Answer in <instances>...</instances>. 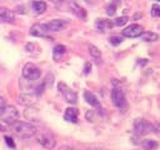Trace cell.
<instances>
[{"mask_svg": "<svg viewBox=\"0 0 160 150\" xmlns=\"http://www.w3.org/2000/svg\"><path fill=\"white\" fill-rule=\"evenodd\" d=\"M128 20H129V18H128V16H120V18L115 19L114 25H116V26H122V25H125V24L128 22Z\"/></svg>", "mask_w": 160, "mask_h": 150, "instance_id": "obj_22", "label": "cell"}, {"mask_svg": "<svg viewBox=\"0 0 160 150\" xmlns=\"http://www.w3.org/2000/svg\"><path fill=\"white\" fill-rule=\"evenodd\" d=\"M30 6H31L32 11H34L35 14H38V15L44 14L45 10H46V2H44V1H39V0H34V1H31Z\"/></svg>", "mask_w": 160, "mask_h": 150, "instance_id": "obj_15", "label": "cell"}, {"mask_svg": "<svg viewBox=\"0 0 160 150\" xmlns=\"http://www.w3.org/2000/svg\"><path fill=\"white\" fill-rule=\"evenodd\" d=\"M59 150H72V149L70 146H68V145H62V146H60Z\"/></svg>", "mask_w": 160, "mask_h": 150, "instance_id": "obj_29", "label": "cell"}, {"mask_svg": "<svg viewBox=\"0 0 160 150\" xmlns=\"http://www.w3.org/2000/svg\"><path fill=\"white\" fill-rule=\"evenodd\" d=\"M90 69H91V66H90V64H89V62H86V64H85V70H84V72H85V74H89V71H90Z\"/></svg>", "mask_w": 160, "mask_h": 150, "instance_id": "obj_27", "label": "cell"}, {"mask_svg": "<svg viewBox=\"0 0 160 150\" xmlns=\"http://www.w3.org/2000/svg\"><path fill=\"white\" fill-rule=\"evenodd\" d=\"M66 24L68 22L65 20H62V19H55V20L49 21L46 24V26H48L49 31H60L66 26Z\"/></svg>", "mask_w": 160, "mask_h": 150, "instance_id": "obj_11", "label": "cell"}, {"mask_svg": "<svg viewBox=\"0 0 160 150\" xmlns=\"http://www.w3.org/2000/svg\"><path fill=\"white\" fill-rule=\"evenodd\" d=\"M5 141H6V144H8L10 148H15V142L12 141V139H11L10 136H5Z\"/></svg>", "mask_w": 160, "mask_h": 150, "instance_id": "obj_26", "label": "cell"}, {"mask_svg": "<svg viewBox=\"0 0 160 150\" xmlns=\"http://www.w3.org/2000/svg\"><path fill=\"white\" fill-rule=\"evenodd\" d=\"M1 129H2V126H1V125H0V130H1Z\"/></svg>", "mask_w": 160, "mask_h": 150, "instance_id": "obj_30", "label": "cell"}, {"mask_svg": "<svg viewBox=\"0 0 160 150\" xmlns=\"http://www.w3.org/2000/svg\"><path fill=\"white\" fill-rule=\"evenodd\" d=\"M49 29L46 26V24H34L31 28H30V34L34 35V36H39V38H44L48 35Z\"/></svg>", "mask_w": 160, "mask_h": 150, "instance_id": "obj_9", "label": "cell"}, {"mask_svg": "<svg viewBox=\"0 0 160 150\" xmlns=\"http://www.w3.org/2000/svg\"><path fill=\"white\" fill-rule=\"evenodd\" d=\"M151 15L155 18H160V5L159 4H154L151 6Z\"/></svg>", "mask_w": 160, "mask_h": 150, "instance_id": "obj_24", "label": "cell"}, {"mask_svg": "<svg viewBox=\"0 0 160 150\" xmlns=\"http://www.w3.org/2000/svg\"><path fill=\"white\" fill-rule=\"evenodd\" d=\"M4 105H5V99H4V98L0 95V109H1Z\"/></svg>", "mask_w": 160, "mask_h": 150, "instance_id": "obj_28", "label": "cell"}, {"mask_svg": "<svg viewBox=\"0 0 160 150\" xmlns=\"http://www.w3.org/2000/svg\"><path fill=\"white\" fill-rule=\"evenodd\" d=\"M0 21L1 22H8V24L14 22L15 21L14 11H10L9 9H0Z\"/></svg>", "mask_w": 160, "mask_h": 150, "instance_id": "obj_13", "label": "cell"}, {"mask_svg": "<svg viewBox=\"0 0 160 150\" xmlns=\"http://www.w3.org/2000/svg\"><path fill=\"white\" fill-rule=\"evenodd\" d=\"M141 145L146 149V150H155V149H158V142L155 141V140H151V139H145V140H142V142H141Z\"/></svg>", "mask_w": 160, "mask_h": 150, "instance_id": "obj_21", "label": "cell"}, {"mask_svg": "<svg viewBox=\"0 0 160 150\" xmlns=\"http://www.w3.org/2000/svg\"><path fill=\"white\" fill-rule=\"evenodd\" d=\"M115 11H116V6H115V4H110V5L108 6V9H106V14L110 15V16L114 15Z\"/></svg>", "mask_w": 160, "mask_h": 150, "instance_id": "obj_25", "label": "cell"}, {"mask_svg": "<svg viewBox=\"0 0 160 150\" xmlns=\"http://www.w3.org/2000/svg\"><path fill=\"white\" fill-rule=\"evenodd\" d=\"M84 98H85V100H86V102L88 104H90L91 106H94V108H100V102H99V100H98V98L92 94V92H90V91H85L84 92Z\"/></svg>", "mask_w": 160, "mask_h": 150, "instance_id": "obj_16", "label": "cell"}, {"mask_svg": "<svg viewBox=\"0 0 160 150\" xmlns=\"http://www.w3.org/2000/svg\"><path fill=\"white\" fill-rule=\"evenodd\" d=\"M58 89H59V91L61 92V95L64 96V99H65L69 104H76V101H78V94H76L71 88H69L65 82L60 81V82L58 84Z\"/></svg>", "mask_w": 160, "mask_h": 150, "instance_id": "obj_4", "label": "cell"}, {"mask_svg": "<svg viewBox=\"0 0 160 150\" xmlns=\"http://www.w3.org/2000/svg\"><path fill=\"white\" fill-rule=\"evenodd\" d=\"M152 129H154V126L145 119H136L134 121V131L138 135H145V134L150 132Z\"/></svg>", "mask_w": 160, "mask_h": 150, "instance_id": "obj_6", "label": "cell"}, {"mask_svg": "<svg viewBox=\"0 0 160 150\" xmlns=\"http://www.w3.org/2000/svg\"><path fill=\"white\" fill-rule=\"evenodd\" d=\"M41 75V71L40 69L32 64V62H28L24 65L22 68V76L26 79V80H30V81H34V80H38Z\"/></svg>", "mask_w": 160, "mask_h": 150, "instance_id": "obj_3", "label": "cell"}, {"mask_svg": "<svg viewBox=\"0 0 160 150\" xmlns=\"http://www.w3.org/2000/svg\"><path fill=\"white\" fill-rule=\"evenodd\" d=\"M159 1H160V0H159Z\"/></svg>", "mask_w": 160, "mask_h": 150, "instance_id": "obj_31", "label": "cell"}, {"mask_svg": "<svg viewBox=\"0 0 160 150\" xmlns=\"http://www.w3.org/2000/svg\"><path fill=\"white\" fill-rule=\"evenodd\" d=\"M18 119H19V112L15 106L5 104L0 109V120H2V122L8 125H12L14 122L18 121Z\"/></svg>", "mask_w": 160, "mask_h": 150, "instance_id": "obj_2", "label": "cell"}, {"mask_svg": "<svg viewBox=\"0 0 160 150\" xmlns=\"http://www.w3.org/2000/svg\"><path fill=\"white\" fill-rule=\"evenodd\" d=\"M122 38L121 36H118V35H114V36H111L110 39H109V41H110V44L111 45H114V46H116V45H119V44H121L122 42Z\"/></svg>", "mask_w": 160, "mask_h": 150, "instance_id": "obj_23", "label": "cell"}, {"mask_svg": "<svg viewBox=\"0 0 160 150\" xmlns=\"http://www.w3.org/2000/svg\"><path fill=\"white\" fill-rule=\"evenodd\" d=\"M140 38L144 41H156L159 39V35L156 32H152V31H146V32H142L140 35Z\"/></svg>", "mask_w": 160, "mask_h": 150, "instance_id": "obj_19", "label": "cell"}, {"mask_svg": "<svg viewBox=\"0 0 160 150\" xmlns=\"http://www.w3.org/2000/svg\"><path fill=\"white\" fill-rule=\"evenodd\" d=\"M65 51H66V48H65L64 45H56V46L54 48V51H52V58H54V60H55V61H59V60L64 56Z\"/></svg>", "mask_w": 160, "mask_h": 150, "instance_id": "obj_17", "label": "cell"}, {"mask_svg": "<svg viewBox=\"0 0 160 150\" xmlns=\"http://www.w3.org/2000/svg\"><path fill=\"white\" fill-rule=\"evenodd\" d=\"M36 140L40 145H42L45 149H52L55 146V138L51 132L42 130L36 135Z\"/></svg>", "mask_w": 160, "mask_h": 150, "instance_id": "obj_5", "label": "cell"}, {"mask_svg": "<svg viewBox=\"0 0 160 150\" xmlns=\"http://www.w3.org/2000/svg\"><path fill=\"white\" fill-rule=\"evenodd\" d=\"M142 26L138 25V24H131L130 26L125 28L122 30V35L126 38H139L144 31H142Z\"/></svg>", "mask_w": 160, "mask_h": 150, "instance_id": "obj_8", "label": "cell"}, {"mask_svg": "<svg viewBox=\"0 0 160 150\" xmlns=\"http://www.w3.org/2000/svg\"><path fill=\"white\" fill-rule=\"evenodd\" d=\"M89 52H90L91 58H92L96 62H100V60H101V52H100V50H99L96 46L90 45V46H89Z\"/></svg>", "mask_w": 160, "mask_h": 150, "instance_id": "obj_20", "label": "cell"}, {"mask_svg": "<svg viewBox=\"0 0 160 150\" xmlns=\"http://www.w3.org/2000/svg\"><path fill=\"white\" fill-rule=\"evenodd\" d=\"M78 118H79V111L76 108H68L65 110V114H64V119L66 121H70V122H78Z\"/></svg>", "mask_w": 160, "mask_h": 150, "instance_id": "obj_12", "label": "cell"}, {"mask_svg": "<svg viewBox=\"0 0 160 150\" xmlns=\"http://www.w3.org/2000/svg\"><path fill=\"white\" fill-rule=\"evenodd\" d=\"M11 128H12V132L21 139H29L38 132V129L32 124L25 121H16L11 125Z\"/></svg>", "mask_w": 160, "mask_h": 150, "instance_id": "obj_1", "label": "cell"}, {"mask_svg": "<svg viewBox=\"0 0 160 150\" xmlns=\"http://www.w3.org/2000/svg\"><path fill=\"white\" fill-rule=\"evenodd\" d=\"M70 9H71V11L79 18V19H81V20H85L86 19V10L80 5V4H78L76 1H70Z\"/></svg>", "mask_w": 160, "mask_h": 150, "instance_id": "obj_10", "label": "cell"}, {"mask_svg": "<svg viewBox=\"0 0 160 150\" xmlns=\"http://www.w3.org/2000/svg\"><path fill=\"white\" fill-rule=\"evenodd\" d=\"M18 101L22 105H31L34 101H35V98L31 95V94H22L18 98Z\"/></svg>", "mask_w": 160, "mask_h": 150, "instance_id": "obj_18", "label": "cell"}, {"mask_svg": "<svg viewBox=\"0 0 160 150\" xmlns=\"http://www.w3.org/2000/svg\"><path fill=\"white\" fill-rule=\"evenodd\" d=\"M111 100L112 104L119 108V109H125L126 106V101H125V95L120 89H112L111 91Z\"/></svg>", "mask_w": 160, "mask_h": 150, "instance_id": "obj_7", "label": "cell"}, {"mask_svg": "<svg viewBox=\"0 0 160 150\" xmlns=\"http://www.w3.org/2000/svg\"><path fill=\"white\" fill-rule=\"evenodd\" d=\"M96 29L100 30V31H108L110 30L112 26H114V22L111 20H108V19H99L95 24Z\"/></svg>", "mask_w": 160, "mask_h": 150, "instance_id": "obj_14", "label": "cell"}]
</instances>
